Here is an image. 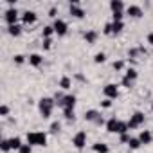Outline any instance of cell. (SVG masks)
<instances>
[{"label":"cell","mask_w":153,"mask_h":153,"mask_svg":"<svg viewBox=\"0 0 153 153\" xmlns=\"http://www.w3.org/2000/svg\"><path fill=\"white\" fill-rule=\"evenodd\" d=\"M18 153H33V146H31V144H24V146L18 149Z\"/></svg>","instance_id":"cell-32"},{"label":"cell","mask_w":153,"mask_h":153,"mask_svg":"<svg viewBox=\"0 0 153 153\" xmlns=\"http://www.w3.org/2000/svg\"><path fill=\"white\" fill-rule=\"evenodd\" d=\"M137 76H139L137 68H133V67L126 68V74H124V78H126V79H130V81H135V79H137Z\"/></svg>","instance_id":"cell-22"},{"label":"cell","mask_w":153,"mask_h":153,"mask_svg":"<svg viewBox=\"0 0 153 153\" xmlns=\"http://www.w3.org/2000/svg\"><path fill=\"white\" fill-rule=\"evenodd\" d=\"M146 42H148L149 45H153V31H151V33H148V36H146Z\"/></svg>","instance_id":"cell-38"},{"label":"cell","mask_w":153,"mask_h":153,"mask_svg":"<svg viewBox=\"0 0 153 153\" xmlns=\"http://www.w3.org/2000/svg\"><path fill=\"white\" fill-rule=\"evenodd\" d=\"M105 61H106V54L105 52H97L94 56V63H105Z\"/></svg>","instance_id":"cell-29"},{"label":"cell","mask_w":153,"mask_h":153,"mask_svg":"<svg viewBox=\"0 0 153 153\" xmlns=\"http://www.w3.org/2000/svg\"><path fill=\"white\" fill-rule=\"evenodd\" d=\"M92 149H94L96 153H108V151H110L108 144H105V142H96V144H92Z\"/></svg>","instance_id":"cell-20"},{"label":"cell","mask_w":153,"mask_h":153,"mask_svg":"<svg viewBox=\"0 0 153 153\" xmlns=\"http://www.w3.org/2000/svg\"><path fill=\"white\" fill-rule=\"evenodd\" d=\"M130 139H131V137H130L128 133H123V135H121V142H124V144H128V140H130Z\"/></svg>","instance_id":"cell-37"},{"label":"cell","mask_w":153,"mask_h":153,"mask_svg":"<svg viewBox=\"0 0 153 153\" xmlns=\"http://www.w3.org/2000/svg\"><path fill=\"white\" fill-rule=\"evenodd\" d=\"M112 68H114V70H117V72H119V70H123V68H124V61H123V59H117V61H114Z\"/></svg>","instance_id":"cell-30"},{"label":"cell","mask_w":153,"mask_h":153,"mask_svg":"<svg viewBox=\"0 0 153 153\" xmlns=\"http://www.w3.org/2000/svg\"><path fill=\"white\" fill-rule=\"evenodd\" d=\"M151 110H153V101H151Z\"/></svg>","instance_id":"cell-42"},{"label":"cell","mask_w":153,"mask_h":153,"mask_svg":"<svg viewBox=\"0 0 153 153\" xmlns=\"http://www.w3.org/2000/svg\"><path fill=\"white\" fill-rule=\"evenodd\" d=\"M18 16H20V13H18L16 7H9V9H6V13H4V20L7 22V25H15V24L18 22Z\"/></svg>","instance_id":"cell-7"},{"label":"cell","mask_w":153,"mask_h":153,"mask_svg":"<svg viewBox=\"0 0 153 153\" xmlns=\"http://www.w3.org/2000/svg\"><path fill=\"white\" fill-rule=\"evenodd\" d=\"M52 33H54V27H52V25H45V27L42 29V36H43V38H51Z\"/></svg>","instance_id":"cell-26"},{"label":"cell","mask_w":153,"mask_h":153,"mask_svg":"<svg viewBox=\"0 0 153 153\" xmlns=\"http://www.w3.org/2000/svg\"><path fill=\"white\" fill-rule=\"evenodd\" d=\"M0 115H2V117H7V115H9V106H7V105H2V106H0Z\"/></svg>","instance_id":"cell-33"},{"label":"cell","mask_w":153,"mask_h":153,"mask_svg":"<svg viewBox=\"0 0 153 153\" xmlns=\"http://www.w3.org/2000/svg\"><path fill=\"white\" fill-rule=\"evenodd\" d=\"M27 61H29V65H31V67H40V65L43 63V56H42V54H38V52H33V54H29V56H27Z\"/></svg>","instance_id":"cell-13"},{"label":"cell","mask_w":153,"mask_h":153,"mask_svg":"<svg viewBox=\"0 0 153 153\" xmlns=\"http://www.w3.org/2000/svg\"><path fill=\"white\" fill-rule=\"evenodd\" d=\"M139 140H140V144H151V140H153V135H151V131L149 130H142L140 133H139V137H137Z\"/></svg>","instance_id":"cell-15"},{"label":"cell","mask_w":153,"mask_h":153,"mask_svg":"<svg viewBox=\"0 0 153 153\" xmlns=\"http://www.w3.org/2000/svg\"><path fill=\"white\" fill-rule=\"evenodd\" d=\"M27 144L34 146H47V133L45 131H29L27 133Z\"/></svg>","instance_id":"cell-3"},{"label":"cell","mask_w":153,"mask_h":153,"mask_svg":"<svg viewBox=\"0 0 153 153\" xmlns=\"http://www.w3.org/2000/svg\"><path fill=\"white\" fill-rule=\"evenodd\" d=\"M7 33L13 36V38H18L22 34V25L20 24H15V25H7Z\"/></svg>","instance_id":"cell-17"},{"label":"cell","mask_w":153,"mask_h":153,"mask_svg":"<svg viewBox=\"0 0 153 153\" xmlns=\"http://www.w3.org/2000/svg\"><path fill=\"white\" fill-rule=\"evenodd\" d=\"M54 105H56L54 97H42V99L38 101V112H40V115H42L43 119H49V117L52 115Z\"/></svg>","instance_id":"cell-2"},{"label":"cell","mask_w":153,"mask_h":153,"mask_svg":"<svg viewBox=\"0 0 153 153\" xmlns=\"http://www.w3.org/2000/svg\"><path fill=\"white\" fill-rule=\"evenodd\" d=\"M36 20H38V15H36L34 11L27 9V11L22 13V22H24L25 25H33V24H36Z\"/></svg>","instance_id":"cell-11"},{"label":"cell","mask_w":153,"mask_h":153,"mask_svg":"<svg viewBox=\"0 0 153 153\" xmlns=\"http://www.w3.org/2000/svg\"><path fill=\"white\" fill-rule=\"evenodd\" d=\"M76 79H78V81H85V78H83V74H76Z\"/></svg>","instance_id":"cell-41"},{"label":"cell","mask_w":153,"mask_h":153,"mask_svg":"<svg viewBox=\"0 0 153 153\" xmlns=\"http://www.w3.org/2000/svg\"><path fill=\"white\" fill-rule=\"evenodd\" d=\"M56 13H58V9H56V7H51V9H49V16H52V18H54V16H56Z\"/></svg>","instance_id":"cell-39"},{"label":"cell","mask_w":153,"mask_h":153,"mask_svg":"<svg viewBox=\"0 0 153 153\" xmlns=\"http://www.w3.org/2000/svg\"><path fill=\"white\" fill-rule=\"evenodd\" d=\"M42 45H43L45 51H49V49L52 47V40H51V38H43V43H42Z\"/></svg>","instance_id":"cell-34"},{"label":"cell","mask_w":153,"mask_h":153,"mask_svg":"<svg viewBox=\"0 0 153 153\" xmlns=\"http://www.w3.org/2000/svg\"><path fill=\"white\" fill-rule=\"evenodd\" d=\"M133 83H135V81H130V79H126V78H123V81H121V85H123V87H126V88H131V87H133Z\"/></svg>","instance_id":"cell-35"},{"label":"cell","mask_w":153,"mask_h":153,"mask_svg":"<svg viewBox=\"0 0 153 153\" xmlns=\"http://www.w3.org/2000/svg\"><path fill=\"white\" fill-rule=\"evenodd\" d=\"M52 27H54V34H58V36H65V34H67V31H68L67 22H65V20H61V18H56V20H54V24H52Z\"/></svg>","instance_id":"cell-8"},{"label":"cell","mask_w":153,"mask_h":153,"mask_svg":"<svg viewBox=\"0 0 153 153\" xmlns=\"http://www.w3.org/2000/svg\"><path fill=\"white\" fill-rule=\"evenodd\" d=\"M106 131L108 133H119V135H123V133H128L130 130H128V123H124V121H121L117 117H110L106 121Z\"/></svg>","instance_id":"cell-1"},{"label":"cell","mask_w":153,"mask_h":153,"mask_svg":"<svg viewBox=\"0 0 153 153\" xmlns=\"http://www.w3.org/2000/svg\"><path fill=\"white\" fill-rule=\"evenodd\" d=\"M58 85H59V88H61V90H68V88L72 87V79L68 78V76H61Z\"/></svg>","instance_id":"cell-19"},{"label":"cell","mask_w":153,"mask_h":153,"mask_svg":"<svg viewBox=\"0 0 153 153\" xmlns=\"http://www.w3.org/2000/svg\"><path fill=\"white\" fill-rule=\"evenodd\" d=\"M0 149H2L4 153L11 151V146H9V139H2V142H0Z\"/></svg>","instance_id":"cell-28"},{"label":"cell","mask_w":153,"mask_h":153,"mask_svg":"<svg viewBox=\"0 0 153 153\" xmlns=\"http://www.w3.org/2000/svg\"><path fill=\"white\" fill-rule=\"evenodd\" d=\"M83 38H85V42H87L88 45H94V43L97 42L99 34H97V31H94V29H88V31L83 34Z\"/></svg>","instance_id":"cell-14"},{"label":"cell","mask_w":153,"mask_h":153,"mask_svg":"<svg viewBox=\"0 0 153 153\" xmlns=\"http://www.w3.org/2000/svg\"><path fill=\"white\" fill-rule=\"evenodd\" d=\"M49 130H51L52 135H58V133L61 131V124H59L58 121H54V123H51V128H49Z\"/></svg>","instance_id":"cell-27"},{"label":"cell","mask_w":153,"mask_h":153,"mask_svg":"<svg viewBox=\"0 0 153 153\" xmlns=\"http://www.w3.org/2000/svg\"><path fill=\"white\" fill-rule=\"evenodd\" d=\"M99 115H101V112H99V110H87L83 117H85V121H88V123H96Z\"/></svg>","instance_id":"cell-16"},{"label":"cell","mask_w":153,"mask_h":153,"mask_svg":"<svg viewBox=\"0 0 153 153\" xmlns=\"http://www.w3.org/2000/svg\"><path fill=\"white\" fill-rule=\"evenodd\" d=\"M68 13H70V16H74V18H83V16H85V9H83L78 2H72V4H70Z\"/></svg>","instance_id":"cell-10"},{"label":"cell","mask_w":153,"mask_h":153,"mask_svg":"<svg viewBox=\"0 0 153 153\" xmlns=\"http://www.w3.org/2000/svg\"><path fill=\"white\" fill-rule=\"evenodd\" d=\"M140 146H142V144H140V140H139L137 137H131V139L128 140V148H130V149H133V151H135V149H139Z\"/></svg>","instance_id":"cell-25"},{"label":"cell","mask_w":153,"mask_h":153,"mask_svg":"<svg viewBox=\"0 0 153 153\" xmlns=\"http://www.w3.org/2000/svg\"><path fill=\"white\" fill-rule=\"evenodd\" d=\"M110 11L112 13H121V11H124V4L121 0H112L110 2Z\"/></svg>","instance_id":"cell-18"},{"label":"cell","mask_w":153,"mask_h":153,"mask_svg":"<svg viewBox=\"0 0 153 153\" xmlns=\"http://www.w3.org/2000/svg\"><path fill=\"white\" fill-rule=\"evenodd\" d=\"M63 117H65L68 123H74V121H76V112L70 110V108H65V110H63Z\"/></svg>","instance_id":"cell-23"},{"label":"cell","mask_w":153,"mask_h":153,"mask_svg":"<svg viewBox=\"0 0 153 153\" xmlns=\"http://www.w3.org/2000/svg\"><path fill=\"white\" fill-rule=\"evenodd\" d=\"M9 146H11V149L18 151V149L24 146V142H22V139H20V137H11V139H9Z\"/></svg>","instance_id":"cell-21"},{"label":"cell","mask_w":153,"mask_h":153,"mask_svg":"<svg viewBox=\"0 0 153 153\" xmlns=\"http://www.w3.org/2000/svg\"><path fill=\"white\" fill-rule=\"evenodd\" d=\"M140 54H142V52H140L139 47H131V49H128V58H130V59H137Z\"/></svg>","instance_id":"cell-24"},{"label":"cell","mask_w":153,"mask_h":153,"mask_svg":"<svg viewBox=\"0 0 153 153\" xmlns=\"http://www.w3.org/2000/svg\"><path fill=\"white\" fill-rule=\"evenodd\" d=\"M103 94L106 99H115V97H119V87L115 83H108V85H105Z\"/></svg>","instance_id":"cell-9"},{"label":"cell","mask_w":153,"mask_h":153,"mask_svg":"<svg viewBox=\"0 0 153 153\" xmlns=\"http://www.w3.org/2000/svg\"><path fill=\"white\" fill-rule=\"evenodd\" d=\"M126 15L131 16V18H140V16H142V9H140V6L131 4V6L126 7Z\"/></svg>","instance_id":"cell-12"},{"label":"cell","mask_w":153,"mask_h":153,"mask_svg":"<svg viewBox=\"0 0 153 153\" xmlns=\"http://www.w3.org/2000/svg\"><path fill=\"white\" fill-rule=\"evenodd\" d=\"M87 131H83V130H79L78 133H76L74 137H72V146L76 148V149H83L85 146H87Z\"/></svg>","instance_id":"cell-5"},{"label":"cell","mask_w":153,"mask_h":153,"mask_svg":"<svg viewBox=\"0 0 153 153\" xmlns=\"http://www.w3.org/2000/svg\"><path fill=\"white\" fill-rule=\"evenodd\" d=\"M144 121H146L144 112H140V110L133 112V115L130 117V121H126V123H128V130H135V128H139L140 124H144Z\"/></svg>","instance_id":"cell-4"},{"label":"cell","mask_w":153,"mask_h":153,"mask_svg":"<svg viewBox=\"0 0 153 153\" xmlns=\"http://www.w3.org/2000/svg\"><path fill=\"white\" fill-rule=\"evenodd\" d=\"M13 61H15L16 65H22V63L25 61V56H24V54H15V56H13Z\"/></svg>","instance_id":"cell-31"},{"label":"cell","mask_w":153,"mask_h":153,"mask_svg":"<svg viewBox=\"0 0 153 153\" xmlns=\"http://www.w3.org/2000/svg\"><path fill=\"white\" fill-rule=\"evenodd\" d=\"M94 124H97V126H101V124H106V123H105V119H103V117L99 115V117H97V121H96Z\"/></svg>","instance_id":"cell-40"},{"label":"cell","mask_w":153,"mask_h":153,"mask_svg":"<svg viewBox=\"0 0 153 153\" xmlns=\"http://www.w3.org/2000/svg\"><path fill=\"white\" fill-rule=\"evenodd\" d=\"M76 103H78V97H76L74 94H65V96H63V99L58 103V106H61L63 110H65V108L74 110V108H76Z\"/></svg>","instance_id":"cell-6"},{"label":"cell","mask_w":153,"mask_h":153,"mask_svg":"<svg viewBox=\"0 0 153 153\" xmlns=\"http://www.w3.org/2000/svg\"><path fill=\"white\" fill-rule=\"evenodd\" d=\"M101 106H103V108H110V106H112V99H105V101H101Z\"/></svg>","instance_id":"cell-36"}]
</instances>
